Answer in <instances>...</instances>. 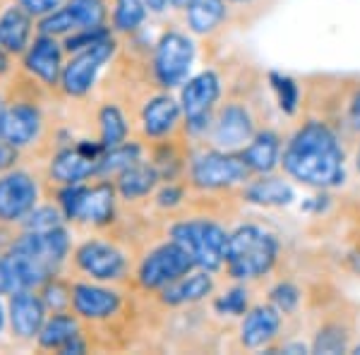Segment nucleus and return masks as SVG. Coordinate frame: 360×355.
<instances>
[{
	"label": "nucleus",
	"instance_id": "obj_17",
	"mask_svg": "<svg viewBox=\"0 0 360 355\" xmlns=\"http://www.w3.org/2000/svg\"><path fill=\"white\" fill-rule=\"evenodd\" d=\"M72 307L84 319H106L118 312L120 295L115 290L91 286V283H75L72 286Z\"/></svg>",
	"mask_w": 360,
	"mask_h": 355
},
{
	"label": "nucleus",
	"instance_id": "obj_40",
	"mask_svg": "<svg viewBox=\"0 0 360 355\" xmlns=\"http://www.w3.org/2000/svg\"><path fill=\"white\" fill-rule=\"evenodd\" d=\"M348 120H351L353 130H358V132H360V91H358L356 96H353V101H351V110H348Z\"/></svg>",
	"mask_w": 360,
	"mask_h": 355
},
{
	"label": "nucleus",
	"instance_id": "obj_22",
	"mask_svg": "<svg viewBox=\"0 0 360 355\" xmlns=\"http://www.w3.org/2000/svg\"><path fill=\"white\" fill-rule=\"evenodd\" d=\"M32 37V15L22 5L0 15V49L5 53H25Z\"/></svg>",
	"mask_w": 360,
	"mask_h": 355
},
{
	"label": "nucleus",
	"instance_id": "obj_6",
	"mask_svg": "<svg viewBox=\"0 0 360 355\" xmlns=\"http://www.w3.org/2000/svg\"><path fill=\"white\" fill-rule=\"evenodd\" d=\"M219 96H221V79L212 70H205L188 79V84L180 91V108L185 113V125L190 132L209 130Z\"/></svg>",
	"mask_w": 360,
	"mask_h": 355
},
{
	"label": "nucleus",
	"instance_id": "obj_44",
	"mask_svg": "<svg viewBox=\"0 0 360 355\" xmlns=\"http://www.w3.org/2000/svg\"><path fill=\"white\" fill-rule=\"evenodd\" d=\"M190 3H193V0H171V5H173V8H178V10H185Z\"/></svg>",
	"mask_w": 360,
	"mask_h": 355
},
{
	"label": "nucleus",
	"instance_id": "obj_39",
	"mask_svg": "<svg viewBox=\"0 0 360 355\" xmlns=\"http://www.w3.org/2000/svg\"><path fill=\"white\" fill-rule=\"evenodd\" d=\"M0 293H13V276L5 259H0Z\"/></svg>",
	"mask_w": 360,
	"mask_h": 355
},
{
	"label": "nucleus",
	"instance_id": "obj_36",
	"mask_svg": "<svg viewBox=\"0 0 360 355\" xmlns=\"http://www.w3.org/2000/svg\"><path fill=\"white\" fill-rule=\"evenodd\" d=\"M44 302L46 307H53V312H65L68 305H72V288H65L60 281H46L44 290Z\"/></svg>",
	"mask_w": 360,
	"mask_h": 355
},
{
	"label": "nucleus",
	"instance_id": "obj_7",
	"mask_svg": "<svg viewBox=\"0 0 360 355\" xmlns=\"http://www.w3.org/2000/svg\"><path fill=\"white\" fill-rule=\"evenodd\" d=\"M195 46L183 32H166L154 51V75L161 86L171 89L185 82L188 70L193 65Z\"/></svg>",
	"mask_w": 360,
	"mask_h": 355
},
{
	"label": "nucleus",
	"instance_id": "obj_25",
	"mask_svg": "<svg viewBox=\"0 0 360 355\" xmlns=\"http://www.w3.org/2000/svg\"><path fill=\"white\" fill-rule=\"evenodd\" d=\"M79 336V324L72 314L68 312H53V317L46 319L41 331H39V346L49 351H63L70 341Z\"/></svg>",
	"mask_w": 360,
	"mask_h": 355
},
{
	"label": "nucleus",
	"instance_id": "obj_28",
	"mask_svg": "<svg viewBox=\"0 0 360 355\" xmlns=\"http://www.w3.org/2000/svg\"><path fill=\"white\" fill-rule=\"evenodd\" d=\"M63 8L68 10L75 32L103 27V22H106V3L103 0H68Z\"/></svg>",
	"mask_w": 360,
	"mask_h": 355
},
{
	"label": "nucleus",
	"instance_id": "obj_2",
	"mask_svg": "<svg viewBox=\"0 0 360 355\" xmlns=\"http://www.w3.org/2000/svg\"><path fill=\"white\" fill-rule=\"evenodd\" d=\"M278 259V240L262 226H240L229 235L226 269L236 281H252L274 269Z\"/></svg>",
	"mask_w": 360,
	"mask_h": 355
},
{
	"label": "nucleus",
	"instance_id": "obj_15",
	"mask_svg": "<svg viewBox=\"0 0 360 355\" xmlns=\"http://www.w3.org/2000/svg\"><path fill=\"white\" fill-rule=\"evenodd\" d=\"M39 130H41V115L27 103H15L0 115V137L15 144L17 149L32 144L39 137Z\"/></svg>",
	"mask_w": 360,
	"mask_h": 355
},
{
	"label": "nucleus",
	"instance_id": "obj_19",
	"mask_svg": "<svg viewBox=\"0 0 360 355\" xmlns=\"http://www.w3.org/2000/svg\"><path fill=\"white\" fill-rule=\"evenodd\" d=\"M214 288V281L209 276L207 269L202 271H188L185 276L171 281L168 286L161 288V302L168 307H178V305H193L200 302L202 298H207Z\"/></svg>",
	"mask_w": 360,
	"mask_h": 355
},
{
	"label": "nucleus",
	"instance_id": "obj_9",
	"mask_svg": "<svg viewBox=\"0 0 360 355\" xmlns=\"http://www.w3.org/2000/svg\"><path fill=\"white\" fill-rule=\"evenodd\" d=\"M113 37L106 41H98L89 49H82L75 53L72 60L63 67L60 75V84L65 89V94L70 96H84L86 91L94 86V79L101 70L103 63L113 56Z\"/></svg>",
	"mask_w": 360,
	"mask_h": 355
},
{
	"label": "nucleus",
	"instance_id": "obj_4",
	"mask_svg": "<svg viewBox=\"0 0 360 355\" xmlns=\"http://www.w3.org/2000/svg\"><path fill=\"white\" fill-rule=\"evenodd\" d=\"M193 185L200 190H224L233 185L248 183L252 178V171L243 161V156H236L233 151H207L193 161L190 168Z\"/></svg>",
	"mask_w": 360,
	"mask_h": 355
},
{
	"label": "nucleus",
	"instance_id": "obj_34",
	"mask_svg": "<svg viewBox=\"0 0 360 355\" xmlns=\"http://www.w3.org/2000/svg\"><path fill=\"white\" fill-rule=\"evenodd\" d=\"M248 300H250V293L248 288L238 286V288H231L229 293H224L221 298L217 300V310L224 312V314H245L248 312Z\"/></svg>",
	"mask_w": 360,
	"mask_h": 355
},
{
	"label": "nucleus",
	"instance_id": "obj_47",
	"mask_svg": "<svg viewBox=\"0 0 360 355\" xmlns=\"http://www.w3.org/2000/svg\"><path fill=\"white\" fill-rule=\"evenodd\" d=\"M233 3H250V0H233Z\"/></svg>",
	"mask_w": 360,
	"mask_h": 355
},
{
	"label": "nucleus",
	"instance_id": "obj_27",
	"mask_svg": "<svg viewBox=\"0 0 360 355\" xmlns=\"http://www.w3.org/2000/svg\"><path fill=\"white\" fill-rule=\"evenodd\" d=\"M139 164V144H118L113 149H106V154H101L98 159L96 176L101 178H118L120 173H125L130 166Z\"/></svg>",
	"mask_w": 360,
	"mask_h": 355
},
{
	"label": "nucleus",
	"instance_id": "obj_42",
	"mask_svg": "<svg viewBox=\"0 0 360 355\" xmlns=\"http://www.w3.org/2000/svg\"><path fill=\"white\" fill-rule=\"evenodd\" d=\"M144 5H147L152 13H164L168 5H171V0H144Z\"/></svg>",
	"mask_w": 360,
	"mask_h": 355
},
{
	"label": "nucleus",
	"instance_id": "obj_16",
	"mask_svg": "<svg viewBox=\"0 0 360 355\" xmlns=\"http://www.w3.org/2000/svg\"><path fill=\"white\" fill-rule=\"evenodd\" d=\"M281 312L274 305H257L245 312L240 324V343L245 348H264L278 336Z\"/></svg>",
	"mask_w": 360,
	"mask_h": 355
},
{
	"label": "nucleus",
	"instance_id": "obj_35",
	"mask_svg": "<svg viewBox=\"0 0 360 355\" xmlns=\"http://www.w3.org/2000/svg\"><path fill=\"white\" fill-rule=\"evenodd\" d=\"M27 231H51L60 226V214L53 207H41V209H32L25 219Z\"/></svg>",
	"mask_w": 360,
	"mask_h": 355
},
{
	"label": "nucleus",
	"instance_id": "obj_41",
	"mask_svg": "<svg viewBox=\"0 0 360 355\" xmlns=\"http://www.w3.org/2000/svg\"><path fill=\"white\" fill-rule=\"evenodd\" d=\"M178 197H180V190H178V188H173V185H171V188H166V190L159 195V205H161V207H173V205L178 202Z\"/></svg>",
	"mask_w": 360,
	"mask_h": 355
},
{
	"label": "nucleus",
	"instance_id": "obj_14",
	"mask_svg": "<svg viewBox=\"0 0 360 355\" xmlns=\"http://www.w3.org/2000/svg\"><path fill=\"white\" fill-rule=\"evenodd\" d=\"M46 322V302L32 290H15L10 298V324L17 339H34L39 336Z\"/></svg>",
	"mask_w": 360,
	"mask_h": 355
},
{
	"label": "nucleus",
	"instance_id": "obj_23",
	"mask_svg": "<svg viewBox=\"0 0 360 355\" xmlns=\"http://www.w3.org/2000/svg\"><path fill=\"white\" fill-rule=\"evenodd\" d=\"M293 188L283 178H271L269 173L259 178H250L245 185V200L259 207H286L293 202Z\"/></svg>",
	"mask_w": 360,
	"mask_h": 355
},
{
	"label": "nucleus",
	"instance_id": "obj_45",
	"mask_svg": "<svg viewBox=\"0 0 360 355\" xmlns=\"http://www.w3.org/2000/svg\"><path fill=\"white\" fill-rule=\"evenodd\" d=\"M3 324H5V310H3V305H0V329H3Z\"/></svg>",
	"mask_w": 360,
	"mask_h": 355
},
{
	"label": "nucleus",
	"instance_id": "obj_38",
	"mask_svg": "<svg viewBox=\"0 0 360 355\" xmlns=\"http://www.w3.org/2000/svg\"><path fill=\"white\" fill-rule=\"evenodd\" d=\"M17 161V147L8 139H0V171H10Z\"/></svg>",
	"mask_w": 360,
	"mask_h": 355
},
{
	"label": "nucleus",
	"instance_id": "obj_12",
	"mask_svg": "<svg viewBox=\"0 0 360 355\" xmlns=\"http://www.w3.org/2000/svg\"><path fill=\"white\" fill-rule=\"evenodd\" d=\"M77 266L84 273H89L91 278L98 281H118L127 269V262L118 247H113L111 243L103 240H89L75 254Z\"/></svg>",
	"mask_w": 360,
	"mask_h": 355
},
{
	"label": "nucleus",
	"instance_id": "obj_32",
	"mask_svg": "<svg viewBox=\"0 0 360 355\" xmlns=\"http://www.w3.org/2000/svg\"><path fill=\"white\" fill-rule=\"evenodd\" d=\"M269 82L276 91V98H278V106H281V110L288 115H293L295 108H298V84H295L291 77L278 75V72L269 75Z\"/></svg>",
	"mask_w": 360,
	"mask_h": 355
},
{
	"label": "nucleus",
	"instance_id": "obj_10",
	"mask_svg": "<svg viewBox=\"0 0 360 355\" xmlns=\"http://www.w3.org/2000/svg\"><path fill=\"white\" fill-rule=\"evenodd\" d=\"M39 188L25 171H8L0 176V224L22 221L37 207Z\"/></svg>",
	"mask_w": 360,
	"mask_h": 355
},
{
	"label": "nucleus",
	"instance_id": "obj_29",
	"mask_svg": "<svg viewBox=\"0 0 360 355\" xmlns=\"http://www.w3.org/2000/svg\"><path fill=\"white\" fill-rule=\"evenodd\" d=\"M98 127H101V147L103 151L106 149H113L118 147V144L125 142L127 137V123L123 118V113H120L115 106H103L101 113H98Z\"/></svg>",
	"mask_w": 360,
	"mask_h": 355
},
{
	"label": "nucleus",
	"instance_id": "obj_20",
	"mask_svg": "<svg viewBox=\"0 0 360 355\" xmlns=\"http://www.w3.org/2000/svg\"><path fill=\"white\" fill-rule=\"evenodd\" d=\"M240 156L250 171L257 173V176L271 173L278 166V161H281V139H278L276 132L262 130L250 139Z\"/></svg>",
	"mask_w": 360,
	"mask_h": 355
},
{
	"label": "nucleus",
	"instance_id": "obj_3",
	"mask_svg": "<svg viewBox=\"0 0 360 355\" xmlns=\"http://www.w3.org/2000/svg\"><path fill=\"white\" fill-rule=\"evenodd\" d=\"M171 238L188 250L197 269L217 271L226 264L229 233L214 221H180L171 228Z\"/></svg>",
	"mask_w": 360,
	"mask_h": 355
},
{
	"label": "nucleus",
	"instance_id": "obj_24",
	"mask_svg": "<svg viewBox=\"0 0 360 355\" xmlns=\"http://www.w3.org/2000/svg\"><path fill=\"white\" fill-rule=\"evenodd\" d=\"M156 183H159V171H156L154 166L139 161V164L127 168L125 173H120L115 190H118V195L123 197V200L130 202V200H142V197H147L149 192L156 188Z\"/></svg>",
	"mask_w": 360,
	"mask_h": 355
},
{
	"label": "nucleus",
	"instance_id": "obj_18",
	"mask_svg": "<svg viewBox=\"0 0 360 355\" xmlns=\"http://www.w3.org/2000/svg\"><path fill=\"white\" fill-rule=\"evenodd\" d=\"M25 65L32 75H37L44 84L53 86L58 82V77L63 75V56H60V46L53 37L41 34V37L34 41L32 49L27 51Z\"/></svg>",
	"mask_w": 360,
	"mask_h": 355
},
{
	"label": "nucleus",
	"instance_id": "obj_1",
	"mask_svg": "<svg viewBox=\"0 0 360 355\" xmlns=\"http://www.w3.org/2000/svg\"><path fill=\"white\" fill-rule=\"evenodd\" d=\"M344 149L324 123H307L286 144L281 166L293 180L310 188H336L344 183Z\"/></svg>",
	"mask_w": 360,
	"mask_h": 355
},
{
	"label": "nucleus",
	"instance_id": "obj_43",
	"mask_svg": "<svg viewBox=\"0 0 360 355\" xmlns=\"http://www.w3.org/2000/svg\"><path fill=\"white\" fill-rule=\"evenodd\" d=\"M8 67H10V63H8V53H5V51L0 49V75L8 72Z\"/></svg>",
	"mask_w": 360,
	"mask_h": 355
},
{
	"label": "nucleus",
	"instance_id": "obj_13",
	"mask_svg": "<svg viewBox=\"0 0 360 355\" xmlns=\"http://www.w3.org/2000/svg\"><path fill=\"white\" fill-rule=\"evenodd\" d=\"M101 144L89 147V144H79L75 149H63L60 154L51 161V178L63 185L82 183L84 178L96 176L98 159H101Z\"/></svg>",
	"mask_w": 360,
	"mask_h": 355
},
{
	"label": "nucleus",
	"instance_id": "obj_11",
	"mask_svg": "<svg viewBox=\"0 0 360 355\" xmlns=\"http://www.w3.org/2000/svg\"><path fill=\"white\" fill-rule=\"evenodd\" d=\"M255 137V120L248 106L231 101L212 120V142L221 151H236Z\"/></svg>",
	"mask_w": 360,
	"mask_h": 355
},
{
	"label": "nucleus",
	"instance_id": "obj_37",
	"mask_svg": "<svg viewBox=\"0 0 360 355\" xmlns=\"http://www.w3.org/2000/svg\"><path fill=\"white\" fill-rule=\"evenodd\" d=\"M17 3H20L29 15L44 17V15H49V13H53V10L60 8L63 0H17Z\"/></svg>",
	"mask_w": 360,
	"mask_h": 355
},
{
	"label": "nucleus",
	"instance_id": "obj_33",
	"mask_svg": "<svg viewBox=\"0 0 360 355\" xmlns=\"http://www.w3.org/2000/svg\"><path fill=\"white\" fill-rule=\"evenodd\" d=\"M269 295H271V305L283 314L295 312L300 305V290L295 288L293 283H278Z\"/></svg>",
	"mask_w": 360,
	"mask_h": 355
},
{
	"label": "nucleus",
	"instance_id": "obj_5",
	"mask_svg": "<svg viewBox=\"0 0 360 355\" xmlns=\"http://www.w3.org/2000/svg\"><path fill=\"white\" fill-rule=\"evenodd\" d=\"M115 190L111 183H98L94 188H84L82 183L65 185L60 192V205L65 217L75 221H89L94 226H103L113 219Z\"/></svg>",
	"mask_w": 360,
	"mask_h": 355
},
{
	"label": "nucleus",
	"instance_id": "obj_8",
	"mask_svg": "<svg viewBox=\"0 0 360 355\" xmlns=\"http://www.w3.org/2000/svg\"><path fill=\"white\" fill-rule=\"evenodd\" d=\"M193 269L195 262L188 250L180 247L176 240H171L152 250L144 257L142 266H139V283L144 288H164Z\"/></svg>",
	"mask_w": 360,
	"mask_h": 355
},
{
	"label": "nucleus",
	"instance_id": "obj_21",
	"mask_svg": "<svg viewBox=\"0 0 360 355\" xmlns=\"http://www.w3.org/2000/svg\"><path fill=\"white\" fill-rule=\"evenodd\" d=\"M180 113H183V108H180L171 96H166V94L154 96L142 110L144 132L154 139L171 135V132L176 130V125L180 123Z\"/></svg>",
	"mask_w": 360,
	"mask_h": 355
},
{
	"label": "nucleus",
	"instance_id": "obj_31",
	"mask_svg": "<svg viewBox=\"0 0 360 355\" xmlns=\"http://www.w3.org/2000/svg\"><path fill=\"white\" fill-rule=\"evenodd\" d=\"M348 331L339 322H329L317 331L312 351L315 353H344L348 351Z\"/></svg>",
	"mask_w": 360,
	"mask_h": 355
},
{
	"label": "nucleus",
	"instance_id": "obj_46",
	"mask_svg": "<svg viewBox=\"0 0 360 355\" xmlns=\"http://www.w3.org/2000/svg\"><path fill=\"white\" fill-rule=\"evenodd\" d=\"M356 164H358V173H360V149H358V161H356Z\"/></svg>",
	"mask_w": 360,
	"mask_h": 355
},
{
	"label": "nucleus",
	"instance_id": "obj_49",
	"mask_svg": "<svg viewBox=\"0 0 360 355\" xmlns=\"http://www.w3.org/2000/svg\"><path fill=\"white\" fill-rule=\"evenodd\" d=\"M0 115H3V110H0Z\"/></svg>",
	"mask_w": 360,
	"mask_h": 355
},
{
	"label": "nucleus",
	"instance_id": "obj_26",
	"mask_svg": "<svg viewBox=\"0 0 360 355\" xmlns=\"http://www.w3.org/2000/svg\"><path fill=\"white\" fill-rule=\"evenodd\" d=\"M190 32L195 34H212L226 20V3L224 0H193L185 8Z\"/></svg>",
	"mask_w": 360,
	"mask_h": 355
},
{
	"label": "nucleus",
	"instance_id": "obj_30",
	"mask_svg": "<svg viewBox=\"0 0 360 355\" xmlns=\"http://www.w3.org/2000/svg\"><path fill=\"white\" fill-rule=\"evenodd\" d=\"M147 17V5L144 0H115L113 10V29L115 32L130 34L142 25Z\"/></svg>",
	"mask_w": 360,
	"mask_h": 355
},
{
	"label": "nucleus",
	"instance_id": "obj_48",
	"mask_svg": "<svg viewBox=\"0 0 360 355\" xmlns=\"http://www.w3.org/2000/svg\"><path fill=\"white\" fill-rule=\"evenodd\" d=\"M356 353L360 355V343H358V346H356Z\"/></svg>",
	"mask_w": 360,
	"mask_h": 355
}]
</instances>
